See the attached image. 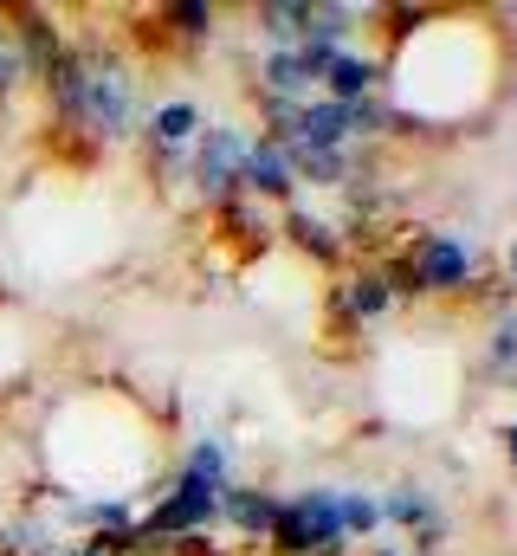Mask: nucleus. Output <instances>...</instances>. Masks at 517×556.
<instances>
[{"label": "nucleus", "instance_id": "1", "mask_svg": "<svg viewBox=\"0 0 517 556\" xmlns=\"http://www.w3.org/2000/svg\"><path fill=\"white\" fill-rule=\"evenodd\" d=\"M472 266H479L472 240H459V233H420L407 247V260L394 266L388 291H459L472 278Z\"/></svg>", "mask_w": 517, "mask_h": 556}, {"label": "nucleus", "instance_id": "2", "mask_svg": "<svg viewBox=\"0 0 517 556\" xmlns=\"http://www.w3.org/2000/svg\"><path fill=\"white\" fill-rule=\"evenodd\" d=\"M129 117H136V85H129V72H124V65H111V59H85L78 130L117 142V137H129Z\"/></svg>", "mask_w": 517, "mask_h": 556}, {"label": "nucleus", "instance_id": "3", "mask_svg": "<svg viewBox=\"0 0 517 556\" xmlns=\"http://www.w3.org/2000/svg\"><path fill=\"white\" fill-rule=\"evenodd\" d=\"M247 130H234V124H214V130H201L194 137V188L214 201V207H227V201H240V162H247Z\"/></svg>", "mask_w": 517, "mask_h": 556}, {"label": "nucleus", "instance_id": "4", "mask_svg": "<svg viewBox=\"0 0 517 556\" xmlns=\"http://www.w3.org/2000/svg\"><path fill=\"white\" fill-rule=\"evenodd\" d=\"M278 149H317V155L350 149V111L330 104V98H304L298 117H291V142H278Z\"/></svg>", "mask_w": 517, "mask_h": 556}, {"label": "nucleus", "instance_id": "5", "mask_svg": "<svg viewBox=\"0 0 517 556\" xmlns=\"http://www.w3.org/2000/svg\"><path fill=\"white\" fill-rule=\"evenodd\" d=\"M291 168H285V149L278 142H247V162H240V194L247 201H291Z\"/></svg>", "mask_w": 517, "mask_h": 556}, {"label": "nucleus", "instance_id": "6", "mask_svg": "<svg viewBox=\"0 0 517 556\" xmlns=\"http://www.w3.org/2000/svg\"><path fill=\"white\" fill-rule=\"evenodd\" d=\"M298 511H304V525H311V544L317 556H343V511H337V485H311V492H298Z\"/></svg>", "mask_w": 517, "mask_h": 556}, {"label": "nucleus", "instance_id": "7", "mask_svg": "<svg viewBox=\"0 0 517 556\" xmlns=\"http://www.w3.org/2000/svg\"><path fill=\"white\" fill-rule=\"evenodd\" d=\"M376 78H382V65H376V59H363V52H337V59H330V72H324L330 104H363V98H376Z\"/></svg>", "mask_w": 517, "mask_h": 556}, {"label": "nucleus", "instance_id": "8", "mask_svg": "<svg viewBox=\"0 0 517 556\" xmlns=\"http://www.w3.org/2000/svg\"><path fill=\"white\" fill-rule=\"evenodd\" d=\"M149 137H155L162 155H181V149H194V137H201V111L188 98H168V104L149 111Z\"/></svg>", "mask_w": 517, "mask_h": 556}, {"label": "nucleus", "instance_id": "9", "mask_svg": "<svg viewBox=\"0 0 517 556\" xmlns=\"http://www.w3.org/2000/svg\"><path fill=\"white\" fill-rule=\"evenodd\" d=\"M220 518H227V525H240L247 538H265V531H272V518H278V498H272V492H258V485H234V479H227V492H220Z\"/></svg>", "mask_w": 517, "mask_h": 556}, {"label": "nucleus", "instance_id": "10", "mask_svg": "<svg viewBox=\"0 0 517 556\" xmlns=\"http://www.w3.org/2000/svg\"><path fill=\"white\" fill-rule=\"evenodd\" d=\"M258 26H265L272 52L304 46V33H311V0H265V7H258Z\"/></svg>", "mask_w": 517, "mask_h": 556}, {"label": "nucleus", "instance_id": "11", "mask_svg": "<svg viewBox=\"0 0 517 556\" xmlns=\"http://www.w3.org/2000/svg\"><path fill=\"white\" fill-rule=\"evenodd\" d=\"M285 233H291V247H298V253H311L317 266H337V253H343L337 227H330V220H317L311 207H291V214H285Z\"/></svg>", "mask_w": 517, "mask_h": 556}, {"label": "nucleus", "instance_id": "12", "mask_svg": "<svg viewBox=\"0 0 517 556\" xmlns=\"http://www.w3.org/2000/svg\"><path fill=\"white\" fill-rule=\"evenodd\" d=\"M285 168H291V181L343 188V181H350V149H337V155H317V149H285Z\"/></svg>", "mask_w": 517, "mask_h": 556}, {"label": "nucleus", "instance_id": "13", "mask_svg": "<svg viewBox=\"0 0 517 556\" xmlns=\"http://www.w3.org/2000/svg\"><path fill=\"white\" fill-rule=\"evenodd\" d=\"M388 304H394V291H388L382 273H363V278L343 285V317H350V324H376Z\"/></svg>", "mask_w": 517, "mask_h": 556}, {"label": "nucleus", "instance_id": "14", "mask_svg": "<svg viewBox=\"0 0 517 556\" xmlns=\"http://www.w3.org/2000/svg\"><path fill=\"white\" fill-rule=\"evenodd\" d=\"M382 505V518L388 525H401V531H433L440 518H433V498L420 492V485H394L388 498H376Z\"/></svg>", "mask_w": 517, "mask_h": 556}, {"label": "nucleus", "instance_id": "15", "mask_svg": "<svg viewBox=\"0 0 517 556\" xmlns=\"http://www.w3.org/2000/svg\"><path fill=\"white\" fill-rule=\"evenodd\" d=\"M272 551L278 556H317V544H311V525H304V511H298V498H278V518H272Z\"/></svg>", "mask_w": 517, "mask_h": 556}, {"label": "nucleus", "instance_id": "16", "mask_svg": "<svg viewBox=\"0 0 517 556\" xmlns=\"http://www.w3.org/2000/svg\"><path fill=\"white\" fill-rule=\"evenodd\" d=\"M304 91H311V78L298 65V46L291 52H272L265 59V98H304Z\"/></svg>", "mask_w": 517, "mask_h": 556}, {"label": "nucleus", "instance_id": "17", "mask_svg": "<svg viewBox=\"0 0 517 556\" xmlns=\"http://www.w3.org/2000/svg\"><path fill=\"white\" fill-rule=\"evenodd\" d=\"M337 511H343V538H369L382 525V505L369 492H337Z\"/></svg>", "mask_w": 517, "mask_h": 556}, {"label": "nucleus", "instance_id": "18", "mask_svg": "<svg viewBox=\"0 0 517 556\" xmlns=\"http://www.w3.org/2000/svg\"><path fill=\"white\" fill-rule=\"evenodd\" d=\"M162 20H168L175 33H188V39H207V33H214V7H207V0H175Z\"/></svg>", "mask_w": 517, "mask_h": 556}, {"label": "nucleus", "instance_id": "19", "mask_svg": "<svg viewBox=\"0 0 517 556\" xmlns=\"http://www.w3.org/2000/svg\"><path fill=\"white\" fill-rule=\"evenodd\" d=\"M181 472H194V479H207V485H227V446H220V440H201V446L181 459Z\"/></svg>", "mask_w": 517, "mask_h": 556}, {"label": "nucleus", "instance_id": "20", "mask_svg": "<svg viewBox=\"0 0 517 556\" xmlns=\"http://www.w3.org/2000/svg\"><path fill=\"white\" fill-rule=\"evenodd\" d=\"M492 369H499V376L517 369V304L499 317V330H492Z\"/></svg>", "mask_w": 517, "mask_h": 556}, {"label": "nucleus", "instance_id": "21", "mask_svg": "<svg viewBox=\"0 0 517 556\" xmlns=\"http://www.w3.org/2000/svg\"><path fill=\"white\" fill-rule=\"evenodd\" d=\"M26 78V59H20V39H13V26H0V104L13 98V85Z\"/></svg>", "mask_w": 517, "mask_h": 556}, {"label": "nucleus", "instance_id": "22", "mask_svg": "<svg viewBox=\"0 0 517 556\" xmlns=\"http://www.w3.org/2000/svg\"><path fill=\"white\" fill-rule=\"evenodd\" d=\"M505 453H512V466H517V427H505Z\"/></svg>", "mask_w": 517, "mask_h": 556}, {"label": "nucleus", "instance_id": "23", "mask_svg": "<svg viewBox=\"0 0 517 556\" xmlns=\"http://www.w3.org/2000/svg\"><path fill=\"white\" fill-rule=\"evenodd\" d=\"M505 266H512V291H517V247H512V260H505Z\"/></svg>", "mask_w": 517, "mask_h": 556}]
</instances>
